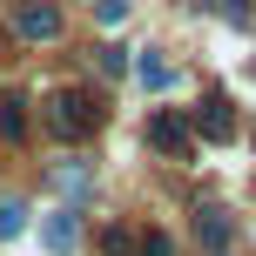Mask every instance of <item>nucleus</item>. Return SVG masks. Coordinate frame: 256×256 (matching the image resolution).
Segmentation results:
<instances>
[{
    "label": "nucleus",
    "instance_id": "obj_1",
    "mask_svg": "<svg viewBox=\"0 0 256 256\" xmlns=\"http://www.w3.org/2000/svg\"><path fill=\"white\" fill-rule=\"evenodd\" d=\"M48 128H54L61 142H88L94 128H102V108H94V94H88V88H61V94L48 102Z\"/></svg>",
    "mask_w": 256,
    "mask_h": 256
},
{
    "label": "nucleus",
    "instance_id": "obj_2",
    "mask_svg": "<svg viewBox=\"0 0 256 256\" xmlns=\"http://www.w3.org/2000/svg\"><path fill=\"white\" fill-rule=\"evenodd\" d=\"M14 34L20 40H61V7L54 0H20L14 7Z\"/></svg>",
    "mask_w": 256,
    "mask_h": 256
},
{
    "label": "nucleus",
    "instance_id": "obj_3",
    "mask_svg": "<svg viewBox=\"0 0 256 256\" xmlns=\"http://www.w3.org/2000/svg\"><path fill=\"white\" fill-rule=\"evenodd\" d=\"M40 250L48 256H74L81 250V209H48L40 216Z\"/></svg>",
    "mask_w": 256,
    "mask_h": 256
},
{
    "label": "nucleus",
    "instance_id": "obj_4",
    "mask_svg": "<svg viewBox=\"0 0 256 256\" xmlns=\"http://www.w3.org/2000/svg\"><path fill=\"white\" fill-rule=\"evenodd\" d=\"M189 122H182V115H148V148L155 155H189Z\"/></svg>",
    "mask_w": 256,
    "mask_h": 256
},
{
    "label": "nucleus",
    "instance_id": "obj_5",
    "mask_svg": "<svg viewBox=\"0 0 256 256\" xmlns=\"http://www.w3.org/2000/svg\"><path fill=\"white\" fill-rule=\"evenodd\" d=\"M196 128H202L209 142H230V135H236V115H230V102H222V94H209V102H202V115H196Z\"/></svg>",
    "mask_w": 256,
    "mask_h": 256
},
{
    "label": "nucleus",
    "instance_id": "obj_6",
    "mask_svg": "<svg viewBox=\"0 0 256 256\" xmlns=\"http://www.w3.org/2000/svg\"><path fill=\"white\" fill-rule=\"evenodd\" d=\"M135 81H142V88H148V94H168V88H176V68H168L162 61V54H142V61H135Z\"/></svg>",
    "mask_w": 256,
    "mask_h": 256
},
{
    "label": "nucleus",
    "instance_id": "obj_7",
    "mask_svg": "<svg viewBox=\"0 0 256 256\" xmlns=\"http://www.w3.org/2000/svg\"><path fill=\"white\" fill-rule=\"evenodd\" d=\"M196 236H202V243H209V250L222 256V250H230V236H236V230H230V216H222V209H196Z\"/></svg>",
    "mask_w": 256,
    "mask_h": 256
},
{
    "label": "nucleus",
    "instance_id": "obj_8",
    "mask_svg": "<svg viewBox=\"0 0 256 256\" xmlns=\"http://www.w3.org/2000/svg\"><path fill=\"white\" fill-rule=\"evenodd\" d=\"M0 135H7V142H27V102H20V94L0 102Z\"/></svg>",
    "mask_w": 256,
    "mask_h": 256
},
{
    "label": "nucleus",
    "instance_id": "obj_9",
    "mask_svg": "<svg viewBox=\"0 0 256 256\" xmlns=\"http://www.w3.org/2000/svg\"><path fill=\"white\" fill-rule=\"evenodd\" d=\"M209 14H222V20H236V27H250L256 20V0H202Z\"/></svg>",
    "mask_w": 256,
    "mask_h": 256
},
{
    "label": "nucleus",
    "instance_id": "obj_10",
    "mask_svg": "<svg viewBox=\"0 0 256 256\" xmlns=\"http://www.w3.org/2000/svg\"><path fill=\"white\" fill-rule=\"evenodd\" d=\"M20 230H27V202L7 196V202H0V236H20Z\"/></svg>",
    "mask_w": 256,
    "mask_h": 256
},
{
    "label": "nucleus",
    "instance_id": "obj_11",
    "mask_svg": "<svg viewBox=\"0 0 256 256\" xmlns=\"http://www.w3.org/2000/svg\"><path fill=\"white\" fill-rule=\"evenodd\" d=\"M102 250H108V256H135V230H108Z\"/></svg>",
    "mask_w": 256,
    "mask_h": 256
},
{
    "label": "nucleus",
    "instance_id": "obj_12",
    "mask_svg": "<svg viewBox=\"0 0 256 256\" xmlns=\"http://www.w3.org/2000/svg\"><path fill=\"white\" fill-rule=\"evenodd\" d=\"M94 14H102L108 27H122V20H128V0H94Z\"/></svg>",
    "mask_w": 256,
    "mask_h": 256
},
{
    "label": "nucleus",
    "instance_id": "obj_13",
    "mask_svg": "<svg viewBox=\"0 0 256 256\" xmlns=\"http://www.w3.org/2000/svg\"><path fill=\"white\" fill-rule=\"evenodd\" d=\"M102 74H128V48H102Z\"/></svg>",
    "mask_w": 256,
    "mask_h": 256
},
{
    "label": "nucleus",
    "instance_id": "obj_14",
    "mask_svg": "<svg viewBox=\"0 0 256 256\" xmlns=\"http://www.w3.org/2000/svg\"><path fill=\"white\" fill-rule=\"evenodd\" d=\"M222 256H230V250H222Z\"/></svg>",
    "mask_w": 256,
    "mask_h": 256
}]
</instances>
